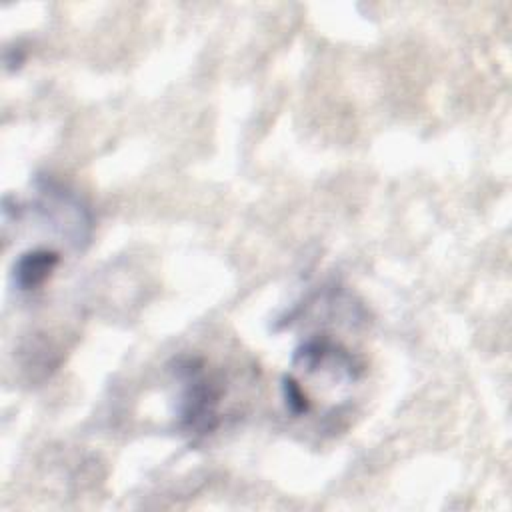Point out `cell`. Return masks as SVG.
Returning a JSON list of instances; mask_svg holds the SVG:
<instances>
[{
  "label": "cell",
  "instance_id": "6da1fadb",
  "mask_svg": "<svg viewBox=\"0 0 512 512\" xmlns=\"http://www.w3.org/2000/svg\"><path fill=\"white\" fill-rule=\"evenodd\" d=\"M178 374L184 384L180 396V418L184 428L196 434L210 432L216 426L218 418V388L206 378L204 370L194 360H186L184 364H180Z\"/></svg>",
  "mask_w": 512,
  "mask_h": 512
},
{
  "label": "cell",
  "instance_id": "7a4b0ae2",
  "mask_svg": "<svg viewBox=\"0 0 512 512\" xmlns=\"http://www.w3.org/2000/svg\"><path fill=\"white\" fill-rule=\"evenodd\" d=\"M60 262V254L48 248H34L24 252L14 264V284L18 290L28 292L42 286Z\"/></svg>",
  "mask_w": 512,
  "mask_h": 512
}]
</instances>
